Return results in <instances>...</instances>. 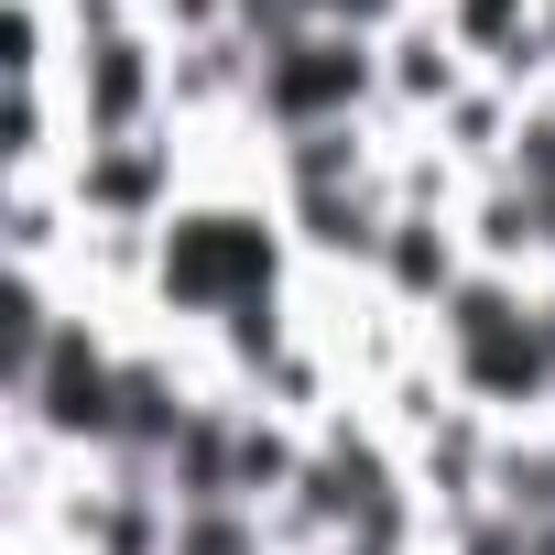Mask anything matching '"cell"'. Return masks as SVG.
I'll list each match as a JSON object with an SVG mask.
<instances>
[{"mask_svg":"<svg viewBox=\"0 0 555 555\" xmlns=\"http://www.w3.org/2000/svg\"><path fill=\"white\" fill-rule=\"evenodd\" d=\"M272 272H284V250H272V229L250 207H175L164 218V250H153V284L175 317H272Z\"/></svg>","mask_w":555,"mask_h":555,"instance_id":"6da1fadb","label":"cell"},{"mask_svg":"<svg viewBox=\"0 0 555 555\" xmlns=\"http://www.w3.org/2000/svg\"><path fill=\"white\" fill-rule=\"evenodd\" d=\"M447 360L479 403H544L555 392V338H544V306H522L501 272L447 295Z\"/></svg>","mask_w":555,"mask_h":555,"instance_id":"7a4b0ae2","label":"cell"},{"mask_svg":"<svg viewBox=\"0 0 555 555\" xmlns=\"http://www.w3.org/2000/svg\"><path fill=\"white\" fill-rule=\"evenodd\" d=\"M382 88V55H371V34H338V23H306V34H284V44H261V66H250V99H261V120L272 131H349V109Z\"/></svg>","mask_w":555,"mask_h":555,"instance_id":"3957f363","label":"cell"},{"mask_svg":"<svg viewBox=\"0 0 555 555\" xmlns=\"http://www.w3.org/2000/svg\"><path fill=\"white\" fill-rule=\"evenodd\" d=\"M23 414H34L44 436L109 447V414H120V360H109V349H99L88 327H55V349H44V371H34Z\"/></svg>","mask_w":555,"mask_h":555,"instance_id":"277c9868","label":"cell"},{"mask_svg":"<svg viewBox=\"0 0 555 555\" xmlns=\"http://www.w3.org/2000/svg\"><path fill=\"white\" fill-rule=\"evenodd\" d=\"M77 109H88V142H131V131H142V109H153V55H142L131 34H88Z\"/></svg>","mask_w":555,"mask_h":555,"instance_id":"5b68a950","label":"cell"},{"mask_svg":"<svg viewBox=\"0 0 555 555\" xmlns=\"http://www.w3.org/2000/svg\"><path fill=\"white\" fill-rule=\"evenodd\" d=\"M77 207H99L109 229H142L153 207H164V153L131 131V142H88V164H77Z\"/></svg>","mask_w":555,"mask_h":555,"instance_id":"8992f818","label":"cell"},{"mask_svg":"<svg viewBox=\"0 0 555 555\" xmlns=\"http://www.w3.org/2000/svg\"><path fill=\"white\" fill-rule=\"evenodd\" d=\"M382 272H392V284L403 295H457V250H447V229L436 218H392V240H382Z\"/></svg>","mask_w":555,"mask_h":555,"instance_id":"52a82bcc","label":"cell"},{"mask_svg":"<svg viewBox=\"0 0 555 555\" xmlns=\"http://www.w3.org/2000/svg\"><path fill=\"white\" fill-rule=\"evenodd\" d=\"M457 55H501V66H533V34H522V0H457L447 12Z\"/></svg>","mask_w":555,"mask_h":555,"instance_id":"ba28073f","label":"cell"},{"mask_svg":"<svg viewBox=\"0 0 555 555\" xmlns=\"http://www.w3.org/2000/svg\"><path fill=\"white\" fill-rule=\"evenodd\" d=\"M382 77H392L414 109H425V99H457V34H403Z\"/></svg>","mask_w":555,"mask_h":555,"instance_id":"9c48e42d","label":"cell"},{"mask_svg":"<svg viewBox=\"0 0 555 555\" xmlns=\"http://www.w3.org/2000/svg\"><path fill=\"white\" fill-rule=\"evenodd\" d=\"M164 555H261V522H250V501L175 512V544H164Z\"/></svg>","mask_w":555,"mask_h":555,"instance_id":"30bf717a","label":"cell"},{"mask_svg":"<svg viewBox=\"0 0 555 555\" xmlns=\"http://www.w3.org/2000/svg\"><path fill=\"white\" fill-rule=\"evenodd\" d=\"M512 185H522L533 207H555V109L522 120V142H512Z\"/></svg>","mask_w":555,"mask_h":555,"instance_id":"8fae6325","label":"cell"},{"mask_svg":"<svg viewBox=\"0 0 555 555\" xmlns=\"http://www.w3.org/2000/svg\"><path fill=\"white\" fill-rule=\"evenodd\" d=\"M533 218H544V240H555V207H533Z\"/></svg>","mask_w":555,"mask_h":555,"instance_id":"7c38bea8","label":"cell"}]
</instances>
